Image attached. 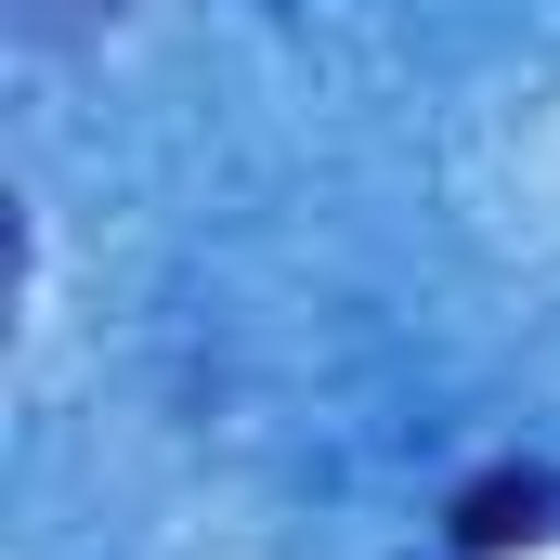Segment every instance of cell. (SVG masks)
Wrapping results in <instances>:
<instances>
[{"instance_id": "7a4b0ae2", "label": "cell", "mask_w": 560, "mask_h": 560, "mask_svg": "<svg viewBox=\"0 0 560 560\" xmlns=\"http://www.w3.org/2000/svg\"><path fill=\"white\" fill-rule=\"evenodd\" d=\"M131 0H13V39H92V26H118Z\"/></svg>"}, {"instance_id": "6da1fadb", "label": "cell", "mask_w": 560, "mask_h": 560, "mask_svg": "<svg viewBox=\"0 0 560 560\" xmlns=\"http://www.w3.org/2000/svg\"><path fill=\"white\" fill-rule=\"evenodd\" d=\"M548 509H560L548 469H495V482H469V495H456V548L495 560V548H522V535H548Z\"/></svg>"}]
</instances>
